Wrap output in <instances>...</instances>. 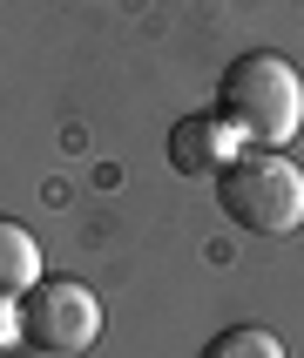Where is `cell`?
I'll return each mask as SVG.
<instances>
[{
  "label": "cell",
  "mask_w": 304,
  "mask_h": 358,
  "mask_svg": "<svg viewBox=\"0 0 304 358\" xmlns=\"http://www.w3.org/2000/svg\"><path fill=\"white\" fill-rule=\"evenodd\" d=\"M27 284H41V243L14 217H0V298H14Z\"/></svg>",
  "instance_id": "obj_5"
},
{
  "label": "cell",
  "mask_w": 304,
  "mask_h": 358,
  "mask_svg": "<svg viewBox=\"0 0 304 358\" xmlns=\"http://www.w3.org/2000/svg\"><path fill=\"white\" fill-rule=\"evenodd\" d=\"M196 358H284V345L270 338L263 324H223V331L203 345Z\"/></svg>",
  "instance_id": "obj_6"
},
{
  "label": "cell",
  "mask_w": 304,
  "mask_h": 358,
  "mask_svg": "<svg viewBox=\"0 0 304 358\" xmlns=\"http://www.w3.org/2000/svg\"><path fill=\"white\" fill-rule=\"evenodd\" d=\"M217 115L237 129L243 142H257V149H277L304 129V81L298 68L270 48L257 55H237L223 68V88H217Z\"/></svg>",
  "instance_id": "obj_1"
},
{
  "label": "cell",
  "mask_w": 304,
  "mask_h": 358,
  "mask_svg": "<svg viewBox=\"0 0 304 358\" xmlns=\"http://www.w3.org/2000/svg\"><path fill=\"white\" fill-rule=\"evenodd\" d=\"M217 203L237 230L257 237H291L304 223V169L277 149H243L217 169Z\"/></svg>",
  "instance_id": "obj_2"
},
{
  "label": "cell",
  "mask_w": 304,
  "mask_h": 358,
  "mask_svg": "<svg viewBox=\"0 0 304 358\" xmlns=\"http://www.w3.org/2000/svg\"><path fill=\"white\" fill-rule=\"evenodd\" d=\"M20 345H27L20 338V311H7V298H0V358H14Z\"/></svg>",
  "instance_id": "obj_7"
},
{
  "label": "cell",
  "mask_w": 304,
  "mask_h": 358,
  "mask_svg": "<svg viewBox=\"0 0 304 358\" xmlns=\"http://www.w3.org/2000/svg\"><path fill=\"white\" fill-rule=\"evenodd\" d=\"M20 338L27 352H48V358H75L101 338V304L88 284L75 278H41L20 291Z\"/></svg>",
  "instance_id": "obj_3"
},
{
  "label": "cell",
  "mask_w": 304,
  "mask_h": 358,
  "mask_svg": "<svg viewBox=\"0 0 304 358\" xmlns=\"http://www.w3.org/2000/svg\"><path fill=\"white\" fill-rule=\"evenodd\" d=\"M230 156H237V129L223 115H189L169 129V169H182V176H210Z\"/></svg>",
  "instance_id": "obj_4"
}]
</instances>
